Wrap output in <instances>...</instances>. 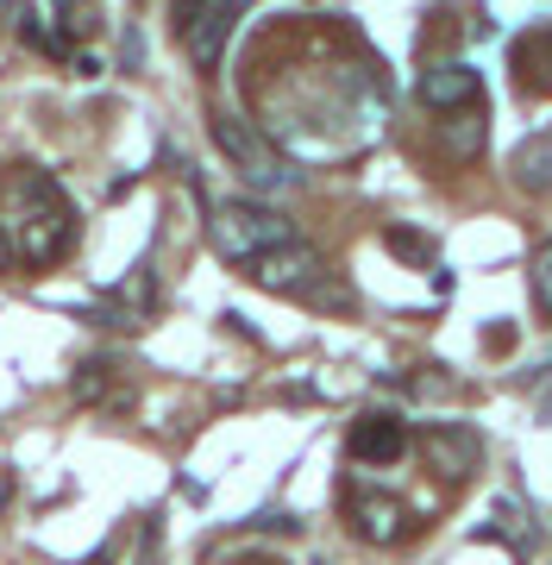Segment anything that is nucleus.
<instances>
[{
  "instance_id": "1",
  "label": "nucleus",
  "mask_w": 552,
  "mask_h": 565,
  "mask_svg": "<svg viewBox=\"0 0 552 565\" xmlns=\"http://www.w3.org/2000/svg\"><path fill=\"white\" fill-rule=\"evenodd\" d=\"M214 145H220L226 163H232L258 195H283V189L302 182V177H295V163H289L251 120H239V114H214Z\"/></svg>"
},
{
  "instance_id": "2",
  "label": "nucleus",
  "mask_w": 552,
  "mask_h": 565,
  "mask_svg": "<svg viewBox=\"0 0 552 565\" xmlns=\"http://www.w3.org/2000/svg\"><path fill=\"white\" fill-rule=\"evenodd\" d=\"M25 233H20V252L32 264H57L69 245H76V207L51 177H25Z\"/></svg>"
},
{
  "instance_id": "3",
  "label": "nucleus",
  "mask_w": 552,
  "mask_h": 565,
  "mask_svg": "<svg viewBox=\"0 0 552 565\" xmlns=\"http://www.w3.org/2000/svg\"><path fill=\"white\" fill-rule=\"evenodd\" d=\"M207 233H214V252L232 258V264H251L258 252L295 239V226H289L270 202H220L214 221H207Z\"/></svg>"
},
{
  "instance_id": "4",
  "label": "nucleus",
  "mask_w": 552,
  "mask_h": 565,
  "mask_svg": "<svg viewBox=\"0 0 552 565\" xmlns=\"http://www.w3.org/2000/svg\"><path fill=\"white\" fill-rule=\"evenodd\" d=\"M246 277L258 289H277V296H307V289H321V277H327V258L302 239H283V245H270V252H258L246 264Z\"/></svg>"
},
{
  "instance_id": "5",
  "label": "nucleus",
  "mask_w": 552,
  "mask_h": 565,
  "mask_svg": "<svg viewBox=\"0 0 552 565\" xmlns=\"http://www.w3.org/2000/svg\"><path fill=\"white\" fill-rule=\"evenodd\" d=\"M246 7L258 0H183V51L195 57V70H214L226 57V39Z\"/></svg>"
},
{
  "instance_id": "6",
  "label": "nucleus",
  "mask_w": 552,
  "mask_h": 565,
  "mask_svg": "<svg viewBox=\"0 0 552 565\" xmlns=\"http://www.w3.org/2000/svg\"><path fill=\"white\" fill-rule=\"evenodd\" d=\"M421 102L433 114H458V107H477L484 102V76L470 63H427L421 70Z\"/></svg>"
},
{
  "instance_id": "7",
  "label": "nucleus",
  "mask_w": 552,
  "mask_h": 565,
  "mask_svg": "<svg viewBox=\"0 0 552 565\" xmlns=\"http://www.w3.org/2000/svg\"><path fill=\"white\" fill-rule=\"evenodd\" d=\"M346 446H351L358 465H396L409 452V422H402V415H358Z\"/></svg>"
},
{
  "instance_id": "8",
  "label": "nucleus",
  "mask_w": 552,
  "mask_h": 565,
  "mask_svg": "<svg viewBox=\"0 0 552 565\" xmlns=\"http://www.w3.org/2000/svg\"><path fill=\"white\" fill-rule=\"evenodd\" d=\"M421 446H427V459L440 478H470L477 471V459H484V440L470 434V427H427L421 434Z\"/></svg>"
},
{
  "instance_id": "9",
  "label": "nucleus",
  "mask_w": 552,
  "mask_h": 565,
  "mask_svg": "<svg viewBox=\"0 0 552 565\" xmlns=\"http://www.w3.org/2000/svg\"><path fill=\"white\" fill-rule=\"evenodd\" d=\"M402 527H409V509L396 503V497H351V534L370 546H396L402 541Z\"/></svg>"
},
{
  "instance_id": "10",
  "label": "nucleus",
  "mask_w": 552,
  "mask_h": 565,
  "mask_svg": "<svg viewBox=\"0 0 552 565\" xmlns=\"http://www.w3.org/2000/svg\"><path fill=\"white\" fill-rule=\"evenodd\" d=\"M509 177L521 182L528 195H552V132H540V139H528L521 151H515Z\"/></svg>"
},
{
  "instance_id": "11",
  "label": "nucleus",
  "mask_w": 552,
  "mask_h": 565,
  "mask_svg": "<svg viewBox=\"0 0 552 565\" xmlns=\"http://www.w3.org/2000/svg\"><path fill=\"white\" fill-rule=\"evenodd\" d=\"M446 145L458 158H477V151H484V120H477V107H465V120L446 126Z\"/></svg>"
},
{
  "instance_id": "12",
  "label": "nucleus",
  "mask_w": 552,
  "mask_h": 565,
  "mask_svg": "<svg viewBox=\"0 0 552 565\" xmlns=\"http://www.w3.org/2000/svg\"><path fill=\"white\" fill-rule=\"evenodd\" d=\"M528 277H533V302H540V308L552 315V239L540 245V252H533V270H528Z\"/></svg>"
},
{
  "instance_id": "13",
  "label": "nucleus",
  "mask_w": 552,
  "mask_h": 565,
  "mask_svg": "<svg viewBox=\"0 0 552 565\" xmlns=\"http://www.w3.org/2000/svg\"><path fill=\"white\" fill-rule=\"evenodd\" d=\"M383 245H389V252H402V258H427V252H433V245L421 239V233H402V226H389Z\"/></svg>"
},
{
  "instance_id": "14",
  "label": "nucleus",
  "mask_w": 552,
  "mask_h": 565,
  "mask_svg": "<svg viewBox=\"0 0 552 565\" xmlns=\"http://www.w3.org/2000/svg\"><path fill=\"white\" fill-rule=\"evenodd\" d=\"M101 390H107V364H83V377H76V396H88V403H95Z\"/></svg>"
},
{
  "instance_id": "15",
  "label": "nucleus",
  "mask_w": 552,
  "mask_h": 565,
  "mask_svg": "<svg viewBox=\"0 0 552 565\" xmlns=\"http://www.w3.org/2000/svg\"><path fill=\"white\" fill-rule=\"evenodd\" d=\"M13 258H20V239H13V233L0 226V270H13Z\"/></svg>"
},
{
  "instance_id": "16",
  "label": "nucleus",
  "mask_w": 552,
  "mask_h": 565,
  "mask_svg": "<svg viewBox=\"0 0 552 565\" xmlns=\"http://www.w3.org/2000/svg\"><path fill=\"white\" fill-rule=\"evenodd\" d=\"M88 565H113V546H101V553H95V559H88Z\"/></svg>"
}]
</instances>
